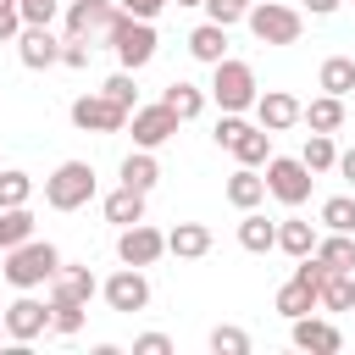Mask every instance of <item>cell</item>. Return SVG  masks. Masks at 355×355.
<instances>
[{
	"label": "cell",
	"instance_id": "1",
	"mask_svg": "<svg viewBox=\"0 0 355 355\" xmlns=\"http://www.w3.org/2000/svg\"><path fill=\"white\" fill-rule=\"evenodd\" d=\"M55 272H61V255L44 239H22L17 250H6V283H17V288H39Z\"/></svg>",
	"mask_w": 355,
	"mask_h": 355
},
{
	"label": "cell",
	"instance_id": "2",
	"mask_svg": "<svg viewBox=\"0 0 355 355\" xmlns=\"http://www.w3.org/2000/svg\"><path fill=\"white\" fill-rule=\"evenodd\" d=\"M216 144L233 150L239 166H261V161H272V133H266L261 122H244L239 111H222V122H216Z\"/></svg>",
	"mask_w": 355,
	"mask_h": 355
},
{
	"label": "cell",
	"instance_id": "3",
	"mask_svg": "<svg viewBox=\"0 0 355 355\" xmlns=\"http://www.w3.org/2000/svg\"><path fill=\"white\" fill-rule=\"evenodd\" d=\"M44 200H50L55 211L89 205V200H94V166H89V161H61V166L44 178Z\"/></svg>",
	"mask_w": 355,
	"mask_h": 355
},
{
	"label": "cell",
	"instance_id": "4",
	"mask_svg": "<svg viewBox=\"0 0 355 355\" xmlns=\"http://www.w3.org/2000/svg\"><path fill=\"white\" fill-rule=\"evenodd\" d=\"M105 39H111V50H116V61H122L128 72L150 67V55H155V28H150L144 17H128V11H122V17L111 22Z\"/></svg>",
	"mask_w": 355,
	"mask_h": 355
},
{
	"label": "cell",
	"instance_id": "5",
	"mask_svg": "<svg viewBox=\"0 0 355 355\" xmlns=\"http://www.w3.org/2000/svg\"><path fill=\"white\" fill-rule=\"evenodd\" d=\"M244 22H250V33L261 44H300V28H305L300 11L294 6H277V0H255Z\"/></svg>",
	"mask_w": 355,
	"mask_h": 355
},
{
	"label": "cell",
	"instance_id": "6",
	"mask_svg": "<svg viewBox=\"0 0 355 355\" xmlns=\"http://www.w3.org/2000/svg\"><path fill=\"white\" fill-rule=\"evenodd\" d=\"M211 100H216L222 111H250V105H255V72H250L244 61L222 55V61H216V78H211Z\"/></svg>",
	"mask_w": 355,
	"mask_h": 355
},
{
	"label": "cell",
	"instance_id": "7",
	"mask_svg": "<svg viewBox=\"0 0 355 355\" xmlns=\"http://www.w3.org/2000/svg\"><path fill=\"white\" fill-rule=\"evenodd\" d=\"M311 166L300 161V155H272L266 161V194L272 200H283V205H305L311 200Z\"/></svg>",
	"mask_w": 355,
	"mask_h": 355
},
{
	"label": "cell",
	"instance_id": "8",
	"mask_svg": "<svg viewBox=\"0 0 355 355\" xmlns=\"http://www.w3.org/2000/svg\"><path fill=\"white\" fill-rule=\"evenodd\" d=\"M128 116H133V111H128V105H116L105 89H100V94H78V100H72V128H83V133H122V128H128Z\"/></svg>",
	"mask_w": 355,
	"mask_h": 355
},
{
	"label": "cell",
	"instance_id": "9",
	"mask_svg": "<svg viewBox=\"0 0 355 355\" xmlns=\"http://www.w3.org/2000/svg\"><path fill=\"white\" fill-rule=\"evenodd\" d=\"M116 17H122V6H111V0H67V39L111 33Z\"/></svg>",
	"mask_w": 355,
	"mask_h": 355
},
{
	"label": "cell",
	"instance_id": "10",
	"mask_svg": "<svg viewBox=\"0 0 355 355\" xmlns=\"http://www.w3.org/2000/svg\"><path fill=\"white\" fill-rule=\"evenodd\" d=\"M133 144L139 150H155V144H166L172 133H178V116H172V105L166 100H155V105H133Z\"/></svg>",
	"mask_w": 355,
	"mask_h": 355
},
{
	"label": "cell",
	"instance_id": "11",
	"mask_svg": "<svg viewBox=\"0 0 355 355\" xmlns=\"http://www.w3.org/2000/svg\"><path fill=\"white\" fill-rule=\"evenodd\" d=\"M161 250H166V233H155L150 222H133V227H122V239H116L122 266H155Z\"/></svg>",
	"mask_w": 355,
	"mask_h": 355
},
{
	"label": "cell",
	"instance_id": "12",
	"mask_svg": "<svg viewBox=\"0 0 355 355\" xmlns=\"http://www.w3.org/2000/svg\"><path fill=\"white\" fill-rule=\"evenodd\" d=\"M39 333H50V305H44V300L22 294L17 305H6V338H17V344H33Z\"/></svg>",
	"mask_w": 355,
	"mask_h": 355
},
{
	"label": "cell",
	"instance_id": "13",
	"mask_svg": "<svg viewBox=\"0 0 355 355\" xmlns=\"http://www.w3.org/2000/svg\"><path fill=\"white\" fill-rule=\"evenodd\" d=\"M100 294H105V305H111V311H144V305H150V283H144V272H139V266H122L116 277H105V283H100Z\"/></svg>",
	"mask_w": 355,
	"mask_h": 355
},
{
	"label": "cell",
	"instance_id": "14",
	"mask_svg": "<svg viewBox=\"0 0 355 355\" xmlns=\"http://www.w3.org/2000/svg\"><path fill=\"white\" fill-rule=\"evenodd\" d=\"M305 116V105L294 100V94H283V89H266V94H255V122L266 128V133H283V128H294Z\"/></svg>",
	"mask_w": 355,
	"mask_h": 355
},
{
	"label": "cell",
	"instance_id": "15",
	"mask_svg": "<svg viewBox=\"0 0 355 355\" xmlns=\"http://www.w3.org/2000/svg\"><path fill=\"white\" fill-rule=\"evenodd\" d=\"M294 349H311V355H338L344 349V333L322 316H294Z\"/></svg>",
	"mask_w": 355,
	"mask_h": 355
},
{
	"label": "cell",
	"instance_id": "16",
	"mask_svg": "<svg viewBox=\"0 0 355 355\" xmlns=\"http://www.w3.org/2000/svg\"><path fill=\"white\" fill-rule=\"evenodd\" d=\"M17 55H22V67H55L61 61V39L50 28H22L17 33Z\"/></svg>",
	"mask_w": 355,
	"mask_h": 355
},
{
	"label": "cell",
	"instance_id": "17",
	"mask_svg": "<svg viewBox=\"0 0 355 355\" xmlns=\"http://www.w3.org/2000/svg\"><path fill=\"white\" fill-rule=\"evenodd\" d=\"M94 272L89 266H61L55 277H50V300H78V305H89L94 300Z\"/></svg>",
	"mask_w": 355,
	"mask_h": 355
},
{
	"label": "cell",
	"instance_id": "18",
	"mask_svg": "<svg viewBox=\"0 0 355 355\" xmlns=\"http://www.w3.org/2000/svg\"><path fill=\"white\" fill-rule=\"evenodd\" d=\"M316 300H322V288H316L311 277H300V272L277 288V311H283L288 322H294V316H311V311H316Z\"/></svg>",
	"mask_w": 355,
	"mask_h": 355
},
{
	"label": "cell",
	"instance_id": "19",
	"mask_svg": "<svg viewBox=\"0 0 355 355\" xmlns=\"http://www.w3.org/2000/svg\"><path fill=\"white\" fill-rule=\"evenodd\" d=\"M189 55H194V61H205V67H216V61L227 55V28L205 17V22L189 33Z\"/></svg>",
	"mask_w": 355,
	"mask_h": 355
},
{
	"label": "cell",
	"instance_id": "20",
	"mask_svg": "<svg viewBox=\"0 0 355 355\" xmlns=\"http://www.w3.org/2000/svg\"><path fill=\"white\" fill-rule=\"evenodd\" d=\"M166 250H172L178 261H200V255L211 250V227H205V222H178V227L166 233Z\"/></svg>",
	"mask_w": 355,
	"mask_h": 355
},
{
	"label": "cell",
	"instance_id": "21",
	"mask_svg": "<svg viewBox=\"0 0 355 355\" xmlns=\"http://www.w3.org/2000/svg\"><path fill=\"white\" fill-rule=\"evenodd\" d=\"M105 222H116V227H133V222H144V189H111L105 194Z\"/></svg>",
	"mask_w": 355,
	"mask_h": 355
},
{
	"label": "cell",
	"instance_id": "22",
	"mask_svg": "<svg viewBox=\"0 0 355 355\" xmlns=\"http://www.w3.org/2000/svg\"><path fill=\"white\" fill-rule=\"evenodd\" d=\"M327 272H355V239L349 233H333L327 227V239H316V250H311Z\"/></svg>",
	"mask_w": 355,
	"mask_h": 355
},
{
	"label": "cell",
	"instance_id": "23",
	"mask_svg": "<svg viewBox=\"0 0 355 355\" xmlns=\"http://www.w3.org/2000/svg\"><path fill=\"white\" fill-rule=\"evenodd\" d=\"M239 244H244L250 255H266V250H277V222H266L261 211H244V222H239Z\"/></svg>",
	"mask_w": 355,
	"mask_h": 355
},
{
	"label": "cell",
	"instance_id": "24",
	"mask_svg": "<svg viewBox=\"0 0 355 355\" xmlns=\"http://www.w3.org/2000/svg\"><path fill=\"white\" fill-rule=\"evenodd\" d=\"M300 122H305L311 133H338V128H344V100H338V94H322V100L305 105Z\"/></svg>",
	"mask_w": 355,
	"mask_h": 355
},
{
	"label": "cell",
	"instance_id": "25",
	"mask_svg": "<svg viewBox=\"0 0 355 355\" xmlns=\"http://www.w3.org/2000/svg\"><path fill=\"white\" fill-rule=\"evenodd\" d=\"M227 200H233L239 211H255V205L266 200V178H255V166H239V172L227 178Z\"/></svg>",
	"mask_w": 355,
	"mask_h": 355
},
{
	"label": "cell",
	"instance_id": "26",
	"mask_svg": "<svg viewBox=\"0 0 355 355\" xmlns=\"http://www.w3.org/2000/svg\"><path fill=\"white\" fill-rule=\"evenodd\" d=\"M161 100L172 105V116H178V122H194V116L205 111V89H194V83H183V78H178V83H166V94H161Z\"/></svg>",
	"mask_w": 355,
	"mask_h": 355
},
{
	"label": "cell",
	"instance_id": "27",
	"mask_svg": "<svg viewBox=\"0 0 355 355\" xmlns=\"http://www.w3.org/2000/svg\"><path fill=\"white\" fill-rule=\"evenodd\" d=\"M277 250H283V255H294V261H300V255H311V250H316V227H311V222H300V216L277 222Z\"/></svg>",
	"mask_w": 355,
	"mask_h": 355
},
{
	"label": "cell",
	"instance_id": "28",
	"mask_svg": "<svg viewBox=\"0 0 355 355\" xmlns=\"http://www.w3.org/2000/svg\"><path fill=\"white\" fill-rule=\"evenodd\" d=\"M316 305H322V311H355V272H327Z\"/></svg>",
	"mask_w": 355,
	"mask_h": 355
},
{
	"label": "cell",
	"instance_id": "29",
	"mask_svg": "<svg viewBox=\"0 0 355 355\" xmlns=\"http://www.w3.org/2000/svg\"><path fill=\"white\" fill-rule=\"evenodd\" d=\"M316 83H322L327 94H338V100H344V94L355 89V61H349V55H327V61H322V72H316Z\"/></svg>",
	"mask_w": 355,
	"mask_h": 355
},
{
	"label": "cell",
	"instance_id": "30",
	"mask_svg": "<svg viewBox=\"0 0 355 355\" xmlns=\"http://www.w3.org/2000/svg\"><path fill=\"white\" fill-rule=\"evenodd\" d=\"M22 239H33V211L28 205H6L0 211V250H17Z\"/></svg>",
	"mask_w": 355,
	"mask_h": 355
},
{
	"label": "cell",
	"instance_id": "31",
	"mask_svg": "<svg viewBox=\"0 0 355 355\" xmlns=\"http://www.w3.org/2000/svg\"><path fill=\"white\" fill-rule=\"evenodd\" d=\"M155 178H161V166H155V155H150V150H133V155L122 161V183H128V189H144V194H150V189H155Z\"/></svg>",
	"mask_w": 355,
	"mask_h": 355
},
{
	"label": "cell",
	"instance_id": "32",
	"mask_svg": "<svg viewBox=\"0 0 355 355\" xmlns=\"http://www.w3.org/2000/svg\"><path fill=\"white\" fill-rule=\"evenodd\" d=\"M300 161H305L311 172H333V166H338V144H333V133H311L305 150H300Z\"/></svg>",
	"mask_w": 355,
	"mask_h": 355
},
{
	"label": "cell",
	"instance_id": "33",
	"mask_svg": "<svg viewBox=\"0 0 355 355\" xmlns=\"http://www.w3.org/2000/svg\"><path fill=\"white\" fill-rule=\"evenodd\" d=\"M28 194H33V178L17 172V166H0V211L6 205H28Z\"/></svg>",
	"mask_w": 355,
	"mask_h": 355
},
{
	"label": "cell",
	"instance_id": "34",
	"mask_svg": "<svg viewBox=\"0 0 355 355\" xmlns=\"http://www.w3.org/2000/svg\"><path fill=\"white\" fill-rule=\"evenodd\" d=\"M322 222H327L333 233H355V200H349V194L322 200Z\"/></svg>",
	"mask_w": 355,
	"mask_h": 355
},
{
	"label": "cell",
	"instance_id": "35",
	"mask_svg": "<svg viewBox=\"0 0 355 355\" xmlns=\"http://www.w3.org/2000/svg\"><path fill=\"white\" fill-rule=\"evenodd\" d=\"M83 327V305L78 300H50V333H78Z\"/></svg>",
	"mask_w": 355,
	"mask_h": 355
},
{
	"label": "cell",
	"instance_id": "36",
	"mask_svg": "<svg viewBox=\"0 0 355 355\" xmlns=\"http://www.w3.org/2000/svg\"><path fill=\"white\" fill-rule=\"evenodd\" d=\"M211 349L216 355H250V333L244 327H216L211 333Z\"/></svg>",
	"mask_w": 355,
	"mask_h": 355
},
{
	"label": "cell",
	"instance_id": "37",
	"mask_svg": "<svg viewBox=\"0 0 355 355\" xmlns=\"http://www.w3.org/2000/svg\"><path fill=\"white\" fill-rule=\"evenodd\" d=\"M205 17H211V22H222V28H233V22H244V17H250V0H205Z\"/></svg>",
	"mask_w": 355,
	"mask_h": 355
},
{
	"label": "cell",
	"instance_id": "38",
	"mask_svg": "<svg viewBox=\"0 0 355 355\" xmlns=\"http://www.w3.org/2000/svg\"><path fill=\"white\" fill-rule=\"evenodd\" d=\"M17 11H22V22H28V28H50V22H55V11H61V0H17Z\"/></svg>",
	"mask_w": 355,
	"mask_h": 355
},
{
	"label": "cell",
	"instance_id": "39",
	"mask_svg": "<svg viewBox=\"0 0 355 355\" xmlns=\"http://www.w3.org/2000/svg\"><path fill=\"white\" fill-rule=\"evenodd\" d=\"M105 94H111V100H116V105H128V111H133V105H139V94H133V72H128V67H122V72H116V78H105Z\"/></svg>",
	"mask_w": 355,
	"mask_h": 355
},
{
	"label": "cell",
	"instance_id": "40",
	"mask_svg": "<svg viewBox=\"0 0 355 355\" xmlns=\"http://www.w3.org/2000/svg\"><path fill=\"white\" fill-rule=\"evenodd\" d=\"M133 355H172V338L166 333H139L133 338Z\"/></svg>",
	"mask_w": 355,
	"mask_h": 355
},
{
	"label": "cell",
	"instance_id": "41",
	"mask_svg": "<svg viewBox=\"0 0 355 355\" xmlns=\"http://www.w3.org/2000/svg\"><path fill=\"white\" fill-rule=\"evenodd\" d=\"M61 67H89V39H61Z\"/></svg>",
	"mask_w": 355,
	"mask_h": 355
},
{
	"label": "cell",
	"instance_id": "42",
	"mask_svg": "<svg viewBox=\"0 0 355 355\" xmlns=\"http://www.w3.org/2000/svg\"><path fill=\"white\" fill-rule=\"evenodd\" d=\"M22 28H28V22H22V11H17V6H0V44H6V39H17Z\"/></svg>",
	"mask_w": 355,
	"mask_h": 355
},
{
	"label": "cell",
	"instance_id": "43",
	"mask_svg": "<svg viewBox=\"0 0 355 355\" xmlns=\"http://www.w3.org/2000/svg\"><path fill=\"white\" fill-rule=\"evenodd\" d=\"M161 6H166V0H122V11H128V17H144V22H150Z\"/></svg>",
	"mask_w": 355,
	"mask_h": 355
},
{
	"label": "cell",
	"instance_id": "44",
	"mask_svg": "<svg viewBox=\"0 0 355 355\" xmlns=\"http://www.w3.org/2000/svg\"><path fill=\"white\" fill-rule=\"evenodd\" d=\"M305 6H311V11H316V17H333V11H338V6H344V0H305Z\"/></svg>",
	"mask_w": 355,
	"mask_h": 355
},
{
	"label": "cell",
	"instance_id": "45",
	"mask_svg": "<svg viewBox=\"0 0 355 355\" xmlns=\"http://www.w3.org/2000/svg\"><path fill=\"white\" fill-rule=\"evenodd\" d=\"M338 172H344V178L355 183V150H344V155H338Z\"/></svg>",
	"mask_w": 355,
	"mask_h": 355
},
{
	"label": "cell",
	"instance_id": "46",
	"mask_svg": "<svg viewBox=\"0 0 355 355\" xmlns=\"http://www.w3.org/2000/svg\"><path fill=\"white\" fill-rule=\"evenodd\" d=\"M178 6H205V0H178Z\"/></svg>",
	"mask_w": 355,
	"mask_h": 355
},
{
	"label": "cell",
	"instance_id": "47",
	"mask_svg": "<svg viewBox=\"0 0 355 355\" xmlns=\"http://www.w3.org/2000/svg\"><path fill=\"white\" fill-rule=\"evenodd\" d=\"M0 333H6V311H0Z\"/></svg>",
	"mask_w": 355,
	"mask_h": 355
},
{
	"label": "cell",
	"instance_id": "48",
	"mask_svg": "<svg viewBox=\"0 0 355 355\" xmlns=\"http://www.w3.org/2000/svg\"><path fill=\"white\" fill-rule=\"evenodd\" d=\"M0 6H17V0H0Z\"/></svg>",
	"mask_w": 355,
	"mask_h": 355
},
{
	"label": "cell",
	"instance_id": "49",
	"mask_svg": "<svg viewBox=\"0 0 355 355\" xmlns=\"http://www.w3.org/2000/svg\"><path fill=\"white\" fill-rule=\"evenodd\" d=\"M250 6H255V0H250Z\"/></svg>",
	"mask_w": 355,
	"mask_h": 355
}]
</instances>
